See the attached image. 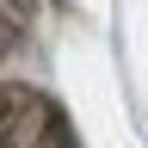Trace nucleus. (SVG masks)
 I'll return each instance as SVG.
<instances>
[{"instance_id":"1","label":"nucleus","mask_w":148,"mask_h":148,"mask_svg":"<svg viewBox=\"0 0 148 148\" xmlns=\"http://www.w3.org/2000/svg\"><path fill=\"white\" fill-rule=\"evenodd\" d=\"M6 148H80V136L49 92L6 80Z\"/></svg>"}]
</instances>
